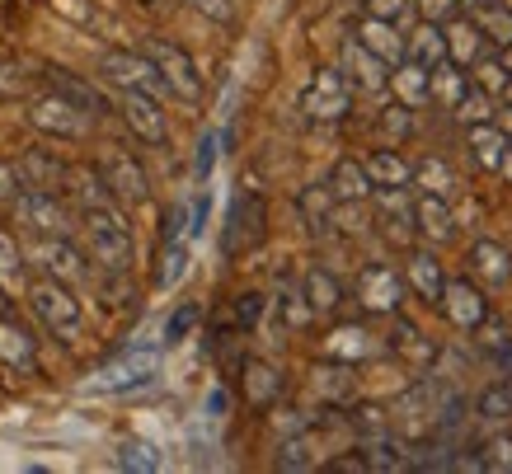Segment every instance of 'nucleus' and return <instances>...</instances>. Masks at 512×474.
<instances>
[{"instance_id":"1","label":"nucleus","mask_w":512,"mask_h":474,"mask_svg":"<svg viewBox=\"0 0 512 474\" xmlns=\"http://www.w3.org/2000/svg\"><path fill=\"white\" fill-rule=\"evenodd\" d=\"M85 221V240H90V259L104 268V273H127L132 259H137V245H132V226L127 216L118 212V202H104V207H85L80 212Z\"/></svg>"},{"instance_id":"2","label":"nucleus","mask_w":512,"mask_h":474,"mask_svg":"<svg viewBox=\"0 0 512 474\" xmlns=\"http://www.w3.org/2000/svg\"><path fill=\"white\" fill-rule=\"evenodd\" d=\"M29 306L52 338H62V343H76L80 338L85 315H80L76 291L66 287V282H57V277H38V282L29 287Z\"/></svg>"},{"instance_id":"3","label":"nucleus","mask_w":512,"mask_h":474,"mask_svg":"<svg viewBox=\"0 0 512 474\" xmlns=\"http://www.w3.org/2000/svg\"><path fill=\"white\" fill-rule=\"evenodd\" d=\"M160 376V352L156 348H127L123 357H113L109 367H99L85 381L90 395H127V390H141Z\"/></svg>"},{"instance_id":"4","label":"nucleus","mask_w":512,"mask_h":474,"mask_svg":"<svg viewBox=\"0 0 512 474\" xmlns=\"http://www.w3.org/2000/svg\"><path fill=\"white\" fill-rule=\"evenodd\" d=\"M348 108H353V85L343 80V71L320 66L311 76V85L301 90V113H306L311 123H343Z\"/></svg>"},{"instance_id":"5","label":"nucleus","mask_w":512,"mask_h":474,"mask_svg":"<svg viewBox=\"0 0 512 474\" xmlns=\"http://www.w3.org/2000/svg\"><path fill=\"white\" fill-rule=\"evenodd\" d=\"M146 57L156 62L165 90L179 94V99H188V104H198L202 99V71H198V62L188 57L184 47L170 43V38H151V43H146Z\"/></svg>"},{"instance_id":"6","label":"nucleus","mask_w":512,"mask_h":474,"mask_svg":"<svg viewBox=\"0 0 512 474\" xmlns=\"http://www.w3.org/2000/svg\"><path fill=\"white\" fill-rule=\"evenodd\" d=\"M29 127L33 132H43V137H62V141H80L90 132V113L76 108L66 94H38L29 104Z\"/></svg>"},{"instance_id":"7","label":"nucleus","mask_w":512,"mask_h":474,"mask_svg":"<svg viewBox=\"0 0 512 474\" xmlns=\"http://www.w3.org/2000/svg\"><path fill=\"white\" fill-rule=\"evenodd\" d=\"M99 76L109 80L113 90H137V94H151V99L170 94L156 71V62H151L146 52H104V57H99Z\"/></svg>"},{"instance_id":"8","label":"nucleus","mask_w":512,"mask_h":474,"mask_svg":"<svg viewBox=\"0 0 512 474\" xmlns=\"http://www.w3.org/2000/svg\"><path fill=\"white\" fill-rule=\"evenodd\" d=\"M264 226H268V207L259 193H235L231 198V216H226V240L221 249L226 254H245V249L264 245Z\"/></svg>"},{"instance_id":"9","label":"nucleus","mask_w":512,"mask_h":474,"mask_svg":"<svg viewBox=\"0 0 512 474\" xmlns=\"http://www.w3.org/2000/svg\"><path fill=\"white\" fill-rule=\"evenodd\" d=\"M10 212L24 230L33 235H71V216L66 207L57 202V193H47V188H24L15 202H10Z\"/></svg>"},{"instance_id":"10","label":"nucleus","mask_w":512,"mask_h":474,"mask_svg":"<svg viewBox=\"0 0 512 474\" xmlns=\"http://www.w3.org/2000/svg\"><path fill=\"white\" fill-rule=\"evenodd\" d=\"M357 301L372 315H395L404 306V277L395 268H386V263H367L357 273Z\"/></svg>"},{"instance_id":"11","label":"nucleus","mask_w":512,"mask_h":474,"mask_svg":"<svg viewBox=\"0 0 512 474\" xmlns=\"http://www.w3.org/2000/svg\"><path fill=\"white\" fill-rule=\"evenodd\" d=\"M442 310H447V320L461 329V334H475L489 315V301H484L480 287H470V277H447V287H442Z\"/></svg>"},{"instance_id":"12","label":"nucleus","mask_w":512,"mask_h":474,"mask_svg":"<svg viewBox=\"0 0 512 474\" xmlns=\"http://www.w3.org/2000/svg\"><path fill=\"white\" fill-rule=\"evenodd\" d=\"M118 113H123V123L132 127L141 141H151V146H165V141H170V123H165V113H160V99H151V94L118 90Z\"/></svg>"},{"instance_id":"13","label":"nucleus","mask_w":512,"mask_h":474,"mask_svg":"<svg viewBox=\"0 0 512 474\" xmlns=\"http://www.w3.org/2000/svg\"><path fill=\"white\" fill-rule=\"evenodd\" d=\"M99 174H104V184H109V193L118 202H132V207H141V202L151 198V179H146V169H141L127 151H109V155H104Z\"/></svg>"},{"instance_id":"14","label":"nucleus","mask_w":512,"mask_h":474,"mask_svg":"<svg viewBox=\"0 0 512 474\" xmlns=\"http://www.w3.org/2000/svg\"><path fill=\"white\" fill-rule=\"evenodd\" d=\"M33 259L47 268V277H57V282H66V287H71L76 277L90 273V268H85V254L71 245V235H38Z\"/></svg>"},{"instance_id":"15","label":"nucleus","mask_w":512,"mask_h":474,"mask_svg":"<svg viewBox=\"0 0 512 474\" xmlns=\"http://www.w3.org/2000/svg\"><path fill=\"white\" fill-rule=\"evenodd\" d=\"M343 80L357 85L362 94H381L390 85V66L381 62L376 52H367L357 38H348V43H343Z\"/></svg>"},{"instance_id":"16","label":"nucleus","mask_w":512,"mask_h":474,"mask_svg":"<svg viewBox=\"0 0 512 474\" xmlns=\"http://www.w3.org/2000/svg\"><path fill=\"white\" fill-rule=\"evenodd\" d=\"M414 235L433 240V245L456 240V216H451L447 202L433 198V193H419V198H414Z\"/></svg>"},{"instance_id":"17","label":"nucleus","mask_w":512,"mask_h":474,"mask_svg":"<svg viewBox=\"0 0 512 474\" xmlns=\"http://www.w3.org/2000/svg\"><path fill=\"white\" fill-rule=\"evenodd\" d=\"M353 38L362 47H367V52H376V57H381V62L386 66H395V62H404V38H400V24H386V19H362V24H357L353 29Z\"/></svg>"},{"instance_id":"18","label":"nucleus","mask_w":512,"mask_h":474,"mask_svg":"<svg viewBox=\"0 0 512 474\" xmlns=\"http://www.w3.org/2000/svg\"><path fill=\"white\" fill-rule=\"evenodd\" d=\"M470 268H475V277L489 282V287H508L512 282V249L498 245V240H475V245H470Z\"/></svg>"},{"instance_id":"19","label":"nucleus","mask_w":512,"mask_h":474,"mask_svg":"<svg viewBox=\"0 0 512 474\" xmlns=\"http://www.w3.org/2000/svg\"><path fill=\"white\" fill-rule=\"evenodd\" d=\"M390 85H395V99H400L404 108H423L433 104V71L419 62H395V76H390Z\"/></svg>"},{"instance_id":"20","label":"nucleus","mask_w":512,"mask_h":474,"mask_svg":"<svg viewBox=\"0 0 512 474\" xmlns=\"http://www.w3.org/2000/svg\"><path fill=\"white\" fill-rule=\"evenodd\" d=\"M404 57H409V62H419V66H428V71L447 62V33H442V24L423 19L419 29L404 38Z\"/></svg>"},{"instance_id":"21","label":"nucleus","mask_w":512,"mask_h":474,"mask_svg":"<svg viewBox=\"0 0 512 474\" xmlns=\"http://www.w3.org/2000/svg\"><path fill=\"white\" fill-rule=\"evenodd\" d=\"M442 33H447V62L475 66L484 57V43H489V38L480 33V24H475V19H451Z\"/></svg>"},{"instance_id":"22","label":"nucleus","mask_w":512,"mask_h":474,"mask_svg":"<svg viewBox=\"0 0 512 474\" xmlns=\"http://www.w3.org/2000/svg\"><path fill=\"white\" fill-rule=\"evenodd\" d=\"M282 395V371L259 362V357H249L245 362V399L254 409H273Z\"/></svg>"},{"instance_id":"23","label":"nucleus","mask_w":512,"mask_h":474,"mask_svg":"<svg viewBox=\"0 0 512 474\" xmlns=\"http://www.w3.org/2000/svg\"><path fill=\"white\" fill-rule=\"evenodd\" d=\"M404 282L419 291L423 301H437L442 287H447V273H442V263L428 249H419V254H409V263H404Z\"/></svg>"},{"instance_id":"24","label":"nucleus","mask_w":512,"mask_h":474,"mask_svg":"<svg viewBox=\"0 0 512 474\" xmlns=\"http://www.w3.org/2000/svg\"><path fill=\"white\" fill-rule=\"evenodd\" d=\"M0 362L15 371H33V362H38V343L15 320H0Z\"/></svg>"},{"instance_id":"25","label":"nucleus","mask_w":512,"mask_h":474,"mask_svg":"<svg viewBox=\"0 0 512 474\" xmlns=\"http://www.w3.org/2000/svg\"><path fill=\"white\" fill-rule=\"evenodd\" d=\"M367 179H372V188H409V174H414V165L404 160L395 146H386V151H372V160H367Z\"/></svg>"},{"instance_id":"26","label":"nucleus","mask_w":512,"mask_h":474,"mask_svg":"<svg viewBox=\"0 0 512 474\" xmlns=\"http://www.w3.org/2000/svg\"><path fill=\"white\" fill-rule=\"evenodd\" d=\"M47 76H52V90L66 94L76 108H85L90 118H99V113H109V104H104V94L94 90V85H85L80 76H71V71H62V66H47Z\"/></svg>"},{"instance_id":"27","label":"nucleus","mask_w":512,"mask_h":474,"mask_svg":"<svg viewBox=\"0 0 512 474\" xmlns=\"http://www.w3.org/2000/svg\"><path fill=\"white\" fill-rule=\"evenodd\" d=\"M301 296H306V306H311L315 315H329V310H339L343 287L334 282V273H325V268H306V277H301Z\"/></svg>"},{"instance_id":"28","label":"nucleus","mask_w":512,"mask_h":474,"mask_svg":"<svg viewBox=\"0 0 512 474\" xmlns=\"http://www.w3.org/2000/svg\"><path fill=\"white\" fill-rule=\"evenodd\" d=\"M466 141H470L475 165H480V169H494V174H498V160H503V151H508V137L498 132V123H470Z\"/></svg>"},{"instance_id":"29","label":"nucleus","mask_w":512,"mask_h":474,"mask_svg":"<svg viewBox=\"0 0 512 474\" xmlns=\"http://www.w3.org/2000/svg\"><path fill=\"white\" fill-rule=\"evenodd\" d=\"M329 193L339 202H367L372 198V179H367V169L357 160H339L334 174H329Z\"/></svg>"},{"instance_id":"30","label":"nucleus","mask_w":512,"mask_h":474,"mask_svg":"<svg viewBox=\"0 0 512 474\" xmlns=\"http://www.w3.org/2000/svg\"><path fill=\"white\" fill-rule=\"evenodd\" d=\"M19 174H24V184L29 188H47V193H57L66 184V165L62 160H52L47 151H29L19 160Z\"/></svg>"},{"instance_id":"31","label":"nucleus","mask_w":512,"mask_h":474,"mask_svg":"<svg viewBox=\"0 0 512 474\" xmlns=\"http://www.w3.org/2000/svg\"><path fill=\"white\" fill-rule=\"evenodd\" d=\"M409 179H414V184H419L423 193H433V198H442V202H451V198H456V188H461V184H456V174L447 169V160H437V155L419 160Z\"/></svg>"},{"instance_id":"32","label":"nucleus","mask_w":512,"mask_h":474,"mask_svg":"<svg viewBox=\"0 0 512 474\" xmlns=\"http://www.w3.org/2000/svg\"><path fill=\"white\" fill-rule=\"evenodd\" d=\"M66 184H71V193H76L80 212L85 207H104V202H118L109 193V184H104V174L99 169H66Z\"/></svg>"},{"instance_id":"33","label":"nucleus","mask_w":512,"mask_h":474,"mask_svg":"<svg viewBox=\"0 0 512 474\" xmlns=\"http://www.w3.org/2000/svg\"><path fill=\"white\" fill-rule=\"evenodd\" d=\"M339 207V198L329 193V184H315L301 193V212H306V221H311V230H329L334 221H329V212Z\"/></svg>"},{"instance_id":"34","label":"nucleus","mask_w":512,"mask_h":474,"mask_svg":"<svg viewBox=\"0 0 512 474\" xmlns=\"http://www.w3.org/2000/svg\"><path fill=\"white\" fill-rule=\"evenodd\" d=\"M475 24H480V33L494 47H512V10H503V5H480Z\"/></svg>"},{"instance_id":"35","label":"nucleus","mask_w":512,"mask_h":474,"mask_svg":"<svg viewBox=\"0 0 512 474\" xmlns=\"http://www.w3.org/2000/svg\"><path fill=\"white\" fill-rule=\"evenodd\" d=\"M376 132H381L386 141H409V132H414V108H404L400 99L386 104L381 113H376Z\"/></svg>"},{"instance_id":"36","label":"nucleus","mask_w":512,"mask_h":474,"mask_svg":"<svg viewBox=\"0 0 512 474\" xmlns=\"http://www.w3.org/2000/svg\"><path fill=\"white\" fill-rule=\"evenodd\" d=\"M456 113L466 118V127H470V123H494V94H489V90H480V85L470 80V85H466V94L456 99Z\"/></svg>"},{"instance_id":"37","label":"nucleus","mask_w":512,"mask_h":474,"mask_svg":"<svg viewBox=\"0 0 512 474\" xmlns=\"http://www.w3.org/2000/svg\"><path fill=\"white\" fill-rule=\"evenodd\" d=\"M118 465L132 474H156L165 460H160V451L151 442H123L118 446Z\"/></svg>"},{"instance_id":"38","label":"nucleus","mask_w":512,"mask_h":474,"mask_svg":"<svg viewBox=\"0 0 512 474\" xmlns=\"http://www.w3.org/2000/svg\"><path fill=\"white\" fill-rule=\"evenodd\" d=\"M390 320H395V334H390V343H395V348L409 352V357H433V343H423L419 324H409V320L400 315V310H395Z\"/></svg>"},{"instance_id":"39","label":"nucleus","mask_w":512,"mask_h":474,"mask_svg":"<svg viewBox=\"0 0 512 474\" xmlns=\"http://www.w3.org/2000/svg\"><path fill=\"white\" fill-rule=\"evenodd\" d=\"M367 352H372V343H367V334H362L357 324L339 329L334 343H329V357H339V362H357V357H367Z\"/></svg>"},{"instance_id":"40","label":"nucleus","mask_w":512,"mask_h":474,"mask_svg":"<svg viewBox=\"0 0 512 474\" xmlns=\"http://www.w3.org/2000/svg\"><path fill=\"white\" fill-rule=\"evenodd\" d=\"M480 418L484 423H508L512 418V385H489L480 395Z\"/></svg>"},{"instance_id":"41","label":"nucleus","mask_w":512,"mask_h":474,"mask_svg":"<svg viewBox=\"0 0 512 474\" xmlns=\"http://www.w3.org/2000/svg\"><path fill=\"white\" fill-rule=\"evenodd\" d=\"M315 456H311V442L306 437H287L278 451V470H311Z\"/></svg>"},{"instance_id":"42","label":"nucleus","mask_w":512,"mask_h":474,"mask_svg":"<svg viewBox=\"0 0 512 474\" xmlns=\"http://www.w3.org/2000/svg\"><path fill=\"white\" fill-rule=\"evenodd\" d=\"M362 437H381V432H390V418H386V409H376V404H357L353 409V418H348Z\"/></svg>"},{"instance_id":"43","label":"nucleus","mask_w":512,"mask_h":474,"mask_svg":"<svg viewBox=\"0 0 512 474\" xmlns=\"http://www.w3.org/2000/svg\"><path fill=\"white\" fill-rule=\"evenodd\" d=\"M475 76H480L475 85H480V90H489V94L498 99V94H503V85H508L512 71H508L503 62H494V57H480V62H475Z\"/></svg>"},{"instance_id":"44","label":"nucleus","mask_w":512,"mask_h":474,"mask_svg":"<svg viewBox=\"0 0 512 474\" xmlns=\"http://www.w3.org/2000/svg\"><path fill=\"white\" fill-rule=\"evenodd\" d=\"M184 263H188L184 240H165V268H160V287H174V282L184 277Z\"/></svg>"},{"instance_id":"45","label":"nucleus","mask_w":512,"mask_h":474,"mask_svg":"<svg viewBox=\"0 0 512 474\" xmlns=\"http://www.w3.org/2000/svg\"><path fill=\"white\" fill-rule=\"evenodd\" d=\"M278 310L287 315V324H292V329H301V324H311V315H315V310L306 306V296H301V291H282Z\"/></svg>"},{"instance_id":"46","label":"nucleus","mask_w":512,"mask_h":474,"mask_svg":"<svg viewBox=\"0 0 512 474\" xmlns=\"http://www.w3.org/2000/svg\"><path fill=\"white\" fill-rule=\"evenodd\" d=\"M480 470H512V437H494V442L484 446Z\"/></svg>"},{"instance_id":"47","label":"nucleus","mask_w":512,"mask_h":474,"mask_svg":"<svg viewBox=\"0 0 512 474\" xmlns=\"http://www.w3.org/2000/svg\"><path fill=\"white\" fill-rule=\"evenodd\" d=\"M24 174H19V165H10V160H0V207H10V202L24 193Z\"/></svg>"},{"instance_id":"48","label":"nucleus","mask_w":512,"mask_h":474,"mask_svg":"<svg viewBox=\"0 0 512 474\" xmlns=\"http://www.w3.org/2000/svg\"><path fill=\"white\" fill-rule=\"evenodd\" d=\"M362 10L372 19H386V24H400L409 15V0H362Z\"/></svg>"},{"instance_id":"49","label":"nucleus","mask_w":512,"mask_h":474,"mask_svg":"<svg viewBox=\"0 0 512 474\" xmlns=\"http://www.w3.org/2000/svg\"><path fill=\"white\" fill-rule=\"evenodd\" d=\"M193 10L207 15L212 24H235V0H193Z\"/></svg>"},{"instance_id":"50","label":"nucleus","mask_w":512,"mask_h":474,"mask_svg":"<svg viewBox=\"0 0 512 474\" xmlns=\"http://www.w3.org/2000/svg\"><path fill=\"white\" fill-rule=\"evenodd\" d=\"M193 324H198V306H179V310H174V320L165 324V338L174 343V338H184Z\"/></svg>"},{"instance_id":"51","label":"nucleus","mask_w":512,"mask_h":474,"mask_svg":"<svg viewBox=\"0 0 512 474\" xmlns=\"http://www.w3.org/2000/svg\"><path fill=\"white\" fill-rule=\"evenodd\" d=\"M414 5H419V15H423V19L442 24V19L456 15V5H461V0H414Z\"/></svg>"},{"instance_id":"52","label":"nucleus","mask_w":512,"mask_h":474,"mask_svg":"<svg viewBox=\"0 0 512 474\" xmlns=\"http://www.w3.org/2000/svg\"><path fill=\"white\" fill-rule=\"evenodd\" d=\"M212 165H217V137H202V146H198V179H207Z\"/></svg>"},{"instance_id":"53","label":"nucleus","mask_w":512,"mask_h":474,"mask_svg":"<svg viewBox=\"0 0 512 474\" xmlns=\"http://www.w3.org/2000/svg\"><path fill=\"white\" fill-rule=\"evenodd\" d=\"M259 310H264V296H240L235 320H240V324H254V320H259Z\"/></svg>"},{"instance_id":"54","label":"nucleus","mask_w":512,"mask_h":474,"mask_svg":"<svg viewBox=\"0 0 512 474\" xmlns=\"http://www.w3.org/2000/svg\"><path fill=\"white\" fill-rule=\"evenodd\" d=\"M0 268H5V273H19V249L10 245V240H0Z\"/></svg>"},{"instance_id":"55","label":"nucleus","mask_w":512,"mask_h":474,"mask_svg":"<svg viewBox=\"0 0 512 474\" xmlns=\"http://www.w3.org/2000/svg\"><path fill=\"white\" fill-rule=\"evenodd\" d=\"M329 470H367V460H362V451H353V456L329 460Z\"/></svg>"},{"instance_id":"56","label":"nucleus","mask_w":512,"mask_h":474,"mask_svg":"<svg viewBox=\"0 0 512 474\" xmlns=\"http://www.w3.org/2000/svg\"><path fill=\"white\" fill-rule=\"evenodd\" d=\"M494 123H498V132H503V137H508V146H512V104H503L494 113Z\"/></svg>"},{"instance_id":"57","label":"nucleus","mask_w":512,"mask_h":474,"mask_svg":"<svg viewBox=\"0 0 512 474\" xmlns=\"http://www.w3.org/2000/svg\"><path fill=\"white\" fill-rule=\"evenodd\" d=\"M498 174H503V179H508V184H512V146H508V151H503V160H498Z\"/></svg>"},{"instance_id":"58","label":"nucleus","mask_w":512,"mask_h":474,"mask_svg":"<svg viewBox=\"0 0 512 474\" xmlns=\"http://www.w3.org/2000/svg\"><path fill=\"white\" fill-rule=\"evenodd\" d=\"M498 62H503V66L512 71V47H503V57H498Z\"/></svg>"},{"instance_id":"59","label":"nucleus","mask_w":512,"mask_h":474,"mask_svg":"<svg viewBox=\"0 0 512 474\" xmlns=\"http://www.w3.org/2000/svg\"><path fill=\"white\" fill-rule=\"evenodd\" d=\"M5 306H10V301H5V291H0V315H5Z\"/></svg>"},{"instance_id":"60","label":"nucleus","mask_w":512,"mask_h":474,"mask_svg":"<svg viewBox=\"0 0 512 474\" xmlns=\"http://www.w3.org/2000/svg\"><path fill=\"white\" fill-rule=\"evenodd\" d=\"M475 5H498V0H475Z\"/></svg>"}]
</instances>
